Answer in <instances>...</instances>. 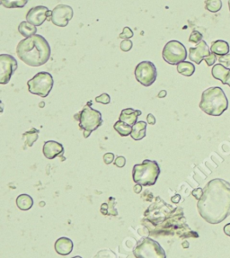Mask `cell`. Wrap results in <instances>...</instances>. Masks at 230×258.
<instances>
[{
  "mask_svg": "<svg viewBox=\"0 0 230 258\" xmlns=\"http://www.w3.org/2000/svg\"><path fill=\"white\" fill-rule=\"evenodd\" d=\"M211 49L204 40H201L195 47L189 49V59L196 64H201L208 56L211 55Z\"/></svg>",
  "mask_w": 230,
  "mask_h": 258,
  "instance_id": "obj_13",
  "label": "cell"
},
{
  "mask_svg": "<svg viewBox=\"0 0 230 258\" xmlns=\"http://www.w3.org/2000/svg\"><path fill=\"white\" fill-rule=\"evenodd\" d=\"M18 67V61L13 56L9 54L0 55V83L2 85H6L10 81Z\"/></svg>",
  "mask_w": 230,
  "mask_h": 258,
  "instance_id": "obj_10",
  "label": "cell"
},
{
  "mask_svg": "<svg viewBox=\"0 0 230 258\" xmlns=\"http://www.w3.org/2000/svg\"><path fill=\"white\" fill-rule=\"evenodd\" d=\"M82 258L81 257H79V256H77V257H74V258Z\"/></svg>",
  "mask_w": 230,
  "mask_h": 258,
  "instance_id": "obj_42",
  "label": "cell"
},
{
  "mask_svg": "<svg viewBox=\"0 0 230 258\" xmlns=\"http://www.w3.org/2000/svg\"><path fill=\"white\" fill-rule=\"evenodd\" d=\"M219 64L223 65L226 68H228L229 66H230V54H227L224 56H219Z\"/></svg>",
  "mask_w": 230,
  "mask_h": 258,
  "instance_id": "obj_31",
  "label": "cell"
},
{
  "mask_svg": "<svg viewBox=\"0 0 230 258\" xmlns=\"http://www.w3.org/2000/svg\"><path fill=\"white\" fill-rule=\"evenodd\" d=\"M126 164V159L122 156H120L118 158H116V159L115 161V165L118 167H123Z\"/></svg>",
  "mask_w": 230,
  "mask_h": 258,
  "instance_id": "obj_32",
  "label": "cell"
},
{
  "mask_svg": "<svg viewBox=\"0 0 230 258\" xmlns=\"http://www.w3.org/2000/svg\"><path fill=\"white\" fill-rule=\"evenodd\" d=\"M230 71V69L226 68L223 65H221V64H216V65H214V67L212 68L211 74H212L213 78L215 79L221 81L222 84L225 85Z\"/></svg>",
  "mask_w": 230,
  "mask_h": 258,
  "instance_id": "obj_18",
  "label": "cell"
},
{
  "mask_svg": "<svg viewBox=\"0 0 230 258\" xmlns=\"http://www.w3.org/2000/svg\"><path fill=\"white\" fill-rule=\"evenodd\" d=\"M229 6H230V0L229 1Z\"/></svg>",
  "mask_w": 230,
  "mask_h": 258,
  "instance_id": "obj_44",
  "label": "cell"
},
{
  "mask_svg": "<svg viewBox=\"0 0 230 258\" xmlns=\"http://www.w3.org/2000/svg\"><path fill=\"white\" fill-rule=\"evenodd\" d=\"M74 247L73 241L69 238L62 237L55 242V251L60 256H68L72 252Z\"/></svg>",
  "mask_w": 230,
  "mask_h": 258,
  "instance_id": "obj_15",
  "label": "cell"
},
{
  "mask_svg": "<svg viewBox=\"0 0 230 258\" xmlns=\"http://www.w3.org/2000/svg\"><path fill=\"white\" fill-rule=\"evenodd\" d=\"M192 195L195 198L196 200L200 201L201 197H202V195H203V189H201V188H196V189L193 190L192 192Z\"/></svg>",
  "mask_w": 230,
  "mask_h": 258,
  "instance_id": "obj_34",
  "label": "cell"
},
{
  "mask_svg": "<svg viewBox=\"0 0 230 258\" xmlns=\"http://www.w3.org/2000/svg\"><path fill=\"white\" fill-rule=\"evenodd\" d=\"M54 80L48 72H39L27 82L29 92L40 98H47L53 87Z\"/></svg>",
  "mask_w": 230,
  "mask_h": 258,
  "instance_id": "obj_7",
  "label": "cell"
},
{
  "mask_svg": "<svg viewBox=\"0 0 230 258\" xmlns=\"http://www.w3.org/2000/svg\"><path fill=\"white\" fill-rule=\"evenodd\" d=\"M52 15V11H50L46 6H35L29 10L26 15V21L35 26H40L47 19L51 21Z\"/></svg>",
  "mask_w": 230,
  "mask_h": 258,
  "instance_id": "obj_12",
  "label": "cell"
},
{
  "mask_svg": "<svg viewBox=\"0 0 230 258\" xmlns=\"http://www.w3.org/2000/svg\"><path fill=\"white\" fill-rule=\"evenodd\" d=\"M114 129L122 137L129 136L133 132V127L130 126L129 124H127V123L121 121V120H118V121L115 122V124L114 125Z\"/></svg>",
  "mask_w": 230,
  "mask_h": 258,
  "instance_id": "obj_23",
  "label": "cell"
},
{
  "mask_svg": "<svg viewBox=\"0 0 230 258\" xmlns=\"http://www.w3.org/2000/svg\"><path fill=\"white\" fill-rule=\"evenodd\" d=\"M96 101L97 103H104V104H108L111 102V98H110L108 94H102L101 96H99L97 98H96Z\"/></svg>",
  "mask_w": 230,
  "mask_h": 258,
  "instance_id": "obj_30",
  "label": "cell"
},
{
  "mask_svg": "<svg viewBox=\"0 0 230 258\" xmlns=\"http://www.w3.org/2000/svg\"><path fill=\"white\" fill-rule=\"evenodd\" d=\"M171 200H172V202H174V203H177V202H179V201L181 200V196H180L179 195H174L173 197L171 198Z\"/></svg>",
  "mask_w": 230,
  "mask_h": 258,
  "instance_id": "obj_39",
  "label": "cell"
},
{
  "mask_svg": "<svg viewBox=\"0 0 230 258\" xmlns=\"http://www.w3.org/2000/svg\"><path fill=\"white\" fill-rule=\"evenodd\" d=\"M40 106H42V105H43V106H44V103H40Z\"/></svg>",
  "mask_w": 230,
  "mask_h": 258,
  "instance_id": "obj_43",
  "label": "cell"
},
{
  "mask_svg": "<svg viewBox=\"0 0 230 258\" xmlns=\"http://www.w3.org/2000/svg\"><path fill=\"white\" fill-rule=\"evenodd\" d=\"M167 92L166 91V90H161L160 92H159V94H158V98H166L167 97Z\"/></svg>",
  "mask_w": 230,
  "mask_h": 258,
  "instance_id": "obj_40",
  "label": "cell"
},
{
  "mask_svg": "<svg viewBox=\"0 0 230 258\" xmlns=\"http://www.w3.org/2000/svg\"><path fill=\"white\" fill-rule=\"evenodd\" d=\"M147 121H148V123L150 124V125H154L155 123V116L152 115V114H149L148 116H147Z\"/></svg>",
  "mask_w": 230,
  "mask_h": 258,
  "instance_id": "obj_36",
  "label": "cell"
},
{
  "mask_svg": "<svg viewBox=\"0 0 230 258\" xmlns=\"http://www.w3.org/2000/svg\"><path fill=\"white\" fill-rule=\"evenodd\" d=\"M135 77L142 86H150L157 78L156 68L151 61H142L138 63L135 69Z\"/></svg>",
  "mask_w": 230,
  "mask_h": 258,
  "instance_id": "obj_9",
  "label": "cell"
},
{
  "mask_svg": "<svg viewBox=\"0 0 230 258\" xmlns=\"http://www.w3.org/2000/svg\"><path fill=\"white\" fill-rule=\"evenodd\" d=\"M146 130H147V122L142 120L138 121L133 127V132L131 136L135 140H140L146 137Z\"/></svg>",
  "mask_w": 230,
  "mask_h": 258,
  "instance_id": "obj_19",
  "label": "cell"
},
{
  "mask_svg": "<svg viewBox=\"0 0 230 258\" xmlns=\"http://www.w3.org/2000/svg\"><path fill=\"white\" fill-rule=\"evenodd\" d=\"M200 108L211 116H220L229 108V100L222 88L210 87L201 95Z\"/></svg>",
  "mask_w": 230,
  "mask_h": 258,
  "instance_id": "obj_3",
  "label": "cell"
},
{
  "mask_svg": "<svg viewBox=\"0 0 230 258\" xmlns=\"http://www.w3.org/2000/svg\"><path fill=\"white\" fill-rule=\"evenodd\" d=\"M17 53L26 65L40 67L50 60L52 50L43 36L36 35L21 40L17 47Z\"/></svg>",
  "mask_w": 230,
  "mask_h": 258,
  "instance_id": "obj_2",
  "label": "cell"
},
{
  "mask_svg": "<svg viewBox=\"0 0 230 258\" xmlns=\"http://www.w3.org/2000/svg\"><path fill=\"white\" fill-rule=\"evenodd\" d=\"M224 233L227 236L230 237V223L227 224L224 226Z\"/></svg>",
  "mask_w": 230,
  "mask_h": 258,
  "instance_id": "obj_37",
  "label": "cell"
},
{
  "mask_svg": "<svg viewBox=\"0 0 230 258\" xmlns=\"http://www.w3.org/2000/svg\"><path fill=\"white\" fill-rule=\"evenodd\" d=\"M133 46V42L131 40H122L121 43V50L122 52H130Z\"/></svg>",
  "mask_w": 230,
  "mask_h": 258,
  "instance_id": "obj_29",
  "label": "cell"
},
{
  "mask_svg": "<svg viewBox=\"0 0 230 258\" xmlns=\"http://www.w3.org/2000/svg\"><path fill=\"white\" fill-rule=\"evenodd\" d=\"M73 9L67 5H58L52 10V23L58 27H66L69 22L73 18Z\"/></svg>",
  "mask_w": 230,
  "mask_h": 258,
  "instance_id": "obj_11",
  "label": "cell"
},
{
  "mask_svg": "<svg viewBox=\"0 0 230 258\" xmlns=\"http://www.w3.org/2000/svg\"><path fill=\"white\" fill-rule=\"evenodd\" d=\"M198 212L208 223L219 224L230 215V184L224 179L215 178L203 189L197 203Z\"/></svg>",
  "mask_w": 230,
  "mask_h": 258,
  "instance_id": "obj_1",
  "label": "cell"
},
{
  "mask_svg": "<svg viewBox=\"0 0 230 258\" xmlns=\"http://www.w3.org/2000/svg\"><path fill=\"white\" fill-rule=\"evenodd\" d=\"M78 121L79 128L84 131V137L88 138L91 132L103 124L102 114L99 111L93 109L91 106L86 105L78 114Z\"/></svg>",
  "mask_w": 230,
  "mask_h": 258,
  "instance_id": "obj_5",
  "label": "cell"
},
{
  "mask_svg": "<svg viewBox=\"0 0 230 258\" xmlns=\"http://www.w3.org/2000/svg\"><path fill=\"white\" fill-rule=\"evenodd\" d=\"M141 111L134 110L133 108H127L121 111L120 120L133 127L138 122V117L141 115Z\"/></svg>",
  "mask_w": 230,
  "mask_h": 258,
  "instance_id": "obj_16",
  "label": "cell"
},
{
  "mask_svg": "<svg viewBox=\"0 0 230 258\" xmlns=\"http://www.w3.org/2000/svg\"><path fill=\"white\" fill-rule=\"evenodd\" d=\"M17 205L22 211H28L34 205V200L30 195H20L17 198Z\"/></svg>",
  "mask_w": 230,
  "mask_h": 258,
  "instance_id": "obj_22",
  "label": "cell"
},
{
  "mask_svg": "<svg viewBox=\"0 0 230 258\" xmlns=\"http://www.w3.org/2000/svg\"><path fill=\"white\" fill-rule=\"evenodd\" d=\"M115 160V155L113 153H106L104 156V163L106 165H110L111 163H113Z\"/></svg>",
  "mask_w": 230,
  "mask_h": 258,
  "instance_id": "obj_35",
  "label": "cell"
},
{
  "mask_svg": "<svg viewBox=\"0 0 230 258\" xmlns=\"http://www.w3.org/2000/svg\"><path fill=\"white\" fill-rule=\"evenodd\" d=\"M162 56L167 63L178 65L186 60L187 51L182 42L178 40H170L164 47Z\"/></svg>",
  "mask_w": 230,
  "mask_h": 258,
  "instance_id": "obj_8",
  "label": "cell"
},
{
  "mask_svg": "<svg viewBox=\"0 0 230 258\" xmlns=\"http://www.w3.org/2000/svg\"><path fill=\"white\" fill-rule=\"evenodd\" d=\"M202 35H201L200 32L198 31H193L192 33V35H190V38H189V41L192 42V43H200L201 40H202Z\"/></svg>",
  "mask_w": 230,
  "mask_h": 258,
  "instance_id": "obj_27",
  "label": "cell"
},
{
  "mask_svg": "<svg viewBox=\"0 0 230 258\" xmlns=\"http://www.w3.org/2000/svg\"><path fill=\"white\" fill-rule=\"evenodd\" d=\"M211 52L218 56H224L230 52V44L226 40H215L211 47Z\"/></svg>",
  "mask_w": 230,
  "mask_h": 258,
  "instance_id": "obj_17",
  "label": "cell"
},
{
  "mask_svg": "<svg viewBox=\"0 0 230 258\" xmlns=\"http://www.w3.org/2000/svg\"><path fill=\"white\" fill-rule=\"evenodd\" d=\"M39 133L40 131L35 128H32L29 132H24L22 136L24 145L26 147H32L39 138Z\"/></svg>",
  "mask_w": 230,
  "mask_h": 258,
  "instance_id": "obj_21",
  "label": "cell"
},
{
  "mask_svg": "<svg viewBox=\"0 0 230 258\" xmlns=\"http://www.w3.org/2000/svg\"><path fill=\"white\" fill-rule=\"evenodd\" d=\"M18 31L25 38H30V37H32L34 35H36L37 28L34 24L28 23L27 21H24V22H22L19 24Z\"/></svg>",
  "mask_w": 230,
  "mask_h": 258,
  "instance_id": "obj_20",
  "label": "cell"
},
{
  "mask_svg": "<svg viewBox=\"0 0 230 258\" xmlns=\"http://www.w3.org/2000/svg\"><path fill=\"white\" fill-rule=\"evenodd\" d=\"M1 4L6 8H22L27 4V0H21V1L7 0V1H1Z\"/></svg>",
  "mask_w": 230,
  "mask_h": 258,
  "instance_id": "obj_26",
  "label": "cell"
},
{
  "mask_svg": "<svg viewBox=\"0 0 230 258\" xmlns=\"http://www.w3.org/2000/svg\"><path fill=\"white\" fill-rule=\"evenodd\" d=\"M225 85H228V86H230V73H229V76H228V78H227V80H226V84Z\"/></svg>",
  "mask_w": 230,
  "mask_h": 258,
  "instance_id": "obj_41",
  "label": "cell"
},
{
  "mask_svg": "<svg viewBox=\"0 0 230 258\" xmlns=\"http://www.w3.org/2000/svg\"><path fill=\"white\" fill-rule=\"evenodd\" d=\"M42 153L48 159H53L57 157H63V145L54 140H48L43 145Z\"/></svg>",
  "mask_w": 230,
  "mask_h": 258,
  "instance_id": "obj_14",
  "label": "cell"
},
{
  "mask_svg": "<svg viewBox=\"0 0 230 258\" xmlns=\"http://www.w3.org/2000/svg\"><path fill=\"white\" fill-rule=\"evenodd\" d=\"M136 258H167V254L161 245L150 238H144L133 249Z\"/></svg>",
  "mask_w": 230,
  "mask_h": 258,
  "instance_id": "obj_6",
  "label": "cell"
},
{
  "mask_svg": "<svg viewBox=\"0 0 230 258\" xmlns=\"http://www.w3.org/2000/svg\"><path fill=\"white\" fill-rule=\"evenodd\" d=\"M205 61H206V63H207L208 66H212L213 64H215V62H216V60H217V55H215L214 53H211V55L210 56H208L205 60H204Z\"/></svg>",
  "mask_w": 230,
  "mask_h": 258,
  "instance_id": "obj_33",
  "label": "cell"
},
{
  "mask_svg": "<svg viewBox=\"0 0 230 258\" xmlns=\"http://www.w3.org/2000/svg\"><path fill=\"white\" fill-rule=\"evenodd\" d=\"M160 175V167L156 161L146 159L142 164L133 166V181L142 186H152Z\"/></svg>",
  "mask_w": 230,
  "mask_h": 258,
  "instance_id": "obj_4",
  "label": "cell"
},
{
  "mask_svg": "<svg viewBox=\"0 0 230 258\" xmlns=\"http://www.w3.org/2000/svg\"><path fill=\"white\" fill-rule=\"evenodd\" d=\"M141 190H142V185H140V184H136V185L134 186V192L136 194H139L141 192Z\"/></svg>",
  "mask_w": 230,
  "mask_h": 258,
  "instance_id": "obj_38",
  "label": "cell"
},
{
  "mask_svg": "<svg viewBox=\"0 0 230 258\" xmlns=\"http://www.w3.org/2000/svg\"><path fill=\"white\" fill-rule=\"evenodd\" d=\"M132 37H133V32L132 29L130 27H124L122 33L120 35V38L121 39H125V40H130Z\"/></svg>",
  "mask_w": 230,
  "mask_h": 258,
  "instance_id": "obj_28",
  "label": "cell"
},
{
  "mask_svg": "<svg viewBox=\"0 0 230 258\" xmlns=\"http://www.w3.org/2000/svg\"><path fill=\"white\" fill-rule=\"evenodd\" d=\"M222 7L221 0H207L205 1V8L211 13L219 12Z\"/></svg>",
  "mask_w": 230,
  "mask_h": 258,
  "instance_id": "obj_25",
  "label": "cell"
},
{
  "mask_svg": "<svg viewBox=\"0 0 230 258\" xmlns=\"http://www.w3.org/2000/svg\"><path fill=\"white\" fill-rule=\"evenodd\" d=\"M177 71H178V73L183 75V76L191 77L194 73L195 67L193 64L191 63V62L184 61V62H181L177 65Z\"/></svg>",
  "mask_w": 230,
  "mask_h": 258,
  "instance_id": "obj_24",
  "label": "cell"
}]
</instances>
